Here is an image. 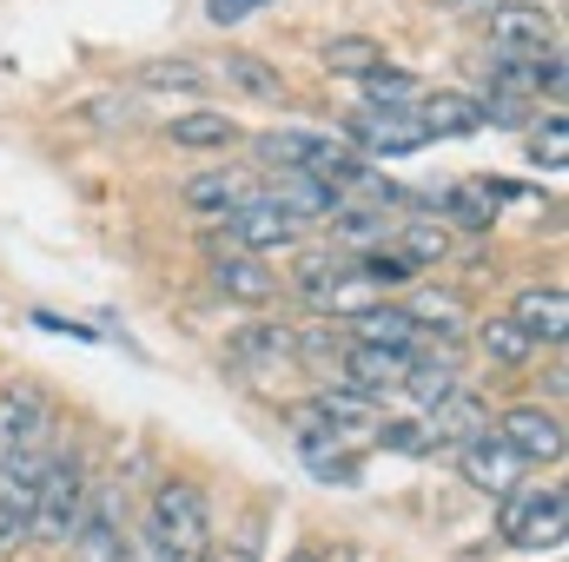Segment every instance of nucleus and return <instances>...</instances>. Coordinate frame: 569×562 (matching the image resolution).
<instances>
[{
    "mask_svg": "<svg viewBox=\"0 0 569 562\" xmlns=\"http://www.w3.org/2000/svg\"><path fill=\"white\" fill-rule=\"evenodd\" d=\"M259 7H266V0H206V13H212L219 27H239V20H246V13H259Z\"/></svg>",
    "mask_w": 569,
    "mask_h": 562,
    "instance_id": "36",
    "label": "nucleus"
},
{
    "mask_svg": "<svg viewBox=\"0 0 569 562\" xmlns=\"http://www.w3.org/2000/svg\"><path fill=\"white\" fill-rule=\"evenodd\" d=\"M483 423H490L483 398L457 384V391H450V398H443L437 411H425V436H430V450H443V443H463V436H477Z\"/></svg>",
    "mask_w": 569,
    "mask_h": 562,
    "instance_id": "18",
    "label": "nucleus"
},
{
    "mask_svg": "<svg viewBox=\"0 0 569 562\" xmlns=\"http://www.w3.org/2000/svg\"><path fill=\"white\" fill-rule=\"evenodd\" d=\"M358 80H365V93H371V107H411V100L425 93V87H418L411 73H398V67H385V60H378L371 73H358Z\"/></svg>",
    "mask_w": 569,
    "mask_h": 562,
    "instance_id": "30",
    "label": "nucleus"
},
{
    "mask_svg": "<svg viewBox=\"0 0 569 562\" xmlns=\"http://www.w3.org/2000/svg\"><path fill=\"white\" fill-rule=\"evenodd\" d=\"M298 456H305V470H311L318 483H338V490L358 483V456H351L345 436H331V430H298Z\"/></svg>",
    "mask_w": 569,
    "mask_h": 562,
    "instance_id": "21",
    "label": "nucleus"
},
{
    "mask_svg": "<svg viewBox=\"0 0 569 562\" xmlns=\"http://www.w3.org/2000/svg\"><path fill=\"white\" fill-rule=\"evenodd\" d=\"M378 60H385V47L365 40V33H338V40H325V67H331V73H351V80H358V73H371Z\"/></svg>",
    "mask_w": 569,
    "mask_h": 562,
    "instance_id": "28",
    "label": "nucleus"
},
{
    "mask_svg": "<svg viewBox=\"0 0 569 562\" xmlns=\"http://www.w3.org/2000/svg\"><path fill=\"white\" fill-rule=\"evenodd\" d=\"M411 120L425 127V140H463V133L483 127L477 100H463V93H418L411 100Z\"/></svg>",
    "mask_w": 569,
    "mask_h": 562,
    "instance_id": "17",
    "label": "nucleus"
},
{
    "mask_svg": "<svg viewBox=\"0 0 569 562\" xmlns=\"http://www.w3.org/2000/svg\"><path fill=\"white\" fill-rule=\"evenodd\" d=\"M530 152H537V165H563L569 159V120L557 113V107L530 127Z\"/></svg>",
    "mask_w": 569,
    "mask_h": 562,
    "instance_id": "32",
    "label": "nucleus"
},
{
    "mask_svg": "<svg viewBox=\"0 0 569 562\" xmlns=\"http://www.w3.org/2000/svg\"><path fill=\"white\" fill-rule=\"evenodd\" d=\"M291 338H298V331H284V324H272V318H259V324H246V331L226 338V364H232L239 378L284 371V364H291Z\"/></svg>",
    "mask_w": 569,
    "mask_h": 562,
    "instance_id": "12",
    "label": "nucleus"
},
{
    "mask_svg": "<svg viewBox=\"0 0 569 562\" xmlns=\"http://www.w3.org/2000/svg\"><path fill=\"white\" fill-rule=\"evenodd\" d=\"M212 284L226 291V298H239V304H266L279 279H272V265L259 259V252H239V245H226V252H212Z\"/></svg>",
    "mask_w": 569,
    "mask_h": 562,
    "instance_id": "15",
    "label": "nucleus"
},
{
    "mask_svg": "<svg viewBox=\"0 0 569 562\" xmlns=\"http://www.w3.org/2000/svg\"><path fill=\"white\" fill-rule=\"evenodd\" d=\"M470 7H483V0H437V13H470Z\"/></svg>",
    "mask_w": 569,
    "mask_h": 562,
    "instance_id": "38",
    "label": "nucleus"
},
{
    "mask_svg": "<svg viewBox=\"0 0 569 562\" xmlns=\"http://www.w3.org/2000/svg\"><path fill=\"white\" fill-rule=\"evenodd\" d=\"M490 47H503V53H543V47H557V13L543 0H497L490 7Z\"/></svg>",
    "mask_w": 569,
    "mask_h": 562,
    "instance_id": "8",
    "label": "nucleus"
},
{
    "mask_svg": "<svg viewBox=\"0 0 569 562\" xmlns=\"http://www.w3.org/2000/svg\"><path fill=\"white\" fill-rule=\"evenodd\" d=\"M497 530H503V543H510V550H557V543H563V530H569L563 483H550V490H510V496H503Z\"/></svg>",
    "mask_w": 569,
    "mask_h": 562,
    "instance_id": "3",
    "label": "nucleus"
},
{
    "mask_svg": "<svg viewBox=\"0 0 569 562\" xmlns=\"http://www.w3.org/2000/svg\"><path fill=\"white\" fill-rule=\"evenodd\" d=\"M140 87H152V93H206V67H192V60H146Z\"/></svg>",
    "mask_w": 569,
    "mask_h": 562,
    "instance_id": "29",
    "label": "nucleus"
},
{
    "mask_svg": "<svg viewBox=\"0 0 569 562\" xmlns=\"http://www.w3.org/2000/svg\"><path fill=\"white\" fill-rule=\"evenodd\" d=\"M166 133H172V145H186V152H226V145L239 140V127L226 113H206V107L199 113H179Z\"/></svg>",
    "mask_w": 569,
    "mask_h": 562,
    "instance_id": "25",
    "label": "nucleus"
},
{
    "mask_svg": "<svg viewBox=\"0 0 569 562\" xmlns=\"http://www.w3.org/2000/svg\"><path fill=\"white\" fill-rule=\"evenodd\" d=\"M477 344H483V358L497 364V371H523L530 358H537V344H530V331L503 311V318H483L477 324Z\"/></svg>",
    "mask_w": 569,
    "mask_h": 562,
    "instance_id": "22",
    "label": "nucleus"
},
{
    "mask_svg": "<svg viewBox=\"0 0 569 562\" xmlns=\"http://www.w3.org/2000/svg\"><path fill=\"white\" fill-rule=\"evenodd\" d=\"M351 338H358V344H391V351H418V344H425L418 318H411L405 304H391V298H371V304L351 318Z\"/></svg>",
    "mask_w": 569,
    "mask_h": 562,
    "instance_id": "16",
    "label": "nucleus"
},
{
    "mask_svg": "<svg viewBox=\"0 0 569 562\" xmlns=\"http://www.w3.org/2000/svg\"><path fill=\"white\" fill-rule=\"evenodd\" d=\"M425 331V344H450L463 331V298L457 291H418V304H405Z\"/></svg>",
    "mask_w": 569,
    "mask_h": 562,
    "instance_id": "24",
    "label": "nucleus"
},
{
    "mask_svg": "<svg viewBox=\"0 0 569 562\" xmlns=\"http://www.w3.org/2000/svg\"><path fill=\"white\" fill-rule=\"evenodd\" d=\"M345 145L358 159H405V152H418L430 140H425V127L411 120V107H371V113L345 120Z\"/></svg>",
    "mask_w": 569,
    "mask_h": 562,
    "instance_id": "7",
    "label": "nucleus"
},
{
    "mask_svg": "<svg viewBox=\"0 0 569 562\" xmlns=\"http://www.w3.org/2000/svg\"><path fill=\"white\" fill-rule=\"evenodd\" d=\"M246 192H252V179H246V172H232V165H212V172H192L179 199H186L192 212H206V219H226V212H232Z\"/></svg>",
    "mask_w": 569,
    "mask_h": 562,
    "instance_id": "20",
    "label": "nucleus"
},
{
    "mask_svg": "<svg viewBox=\"0 0 569 562\" xmlns=\"http://www.w3.org/2000/svg\"><path fill=\"white\" fill-rule=\"evenodd\" d=\"M510 318L530 331V344H563V331H569L563 284H523V291L510 298Z\"/></svg>",
    "mask_w": 569,
    "mask_h": 562,
    "instance_id": "14",
    "label": "nucleus"
},
{
    "mask_svg": "<svg viewBox=\"0 0 569 562\" xmlns=\"http://www.w3.org/2000/svg\"><path fill=\"white\" fill-rule=\"evenodd\" d=\"M345 265H351V259H345V252H338V245H331V252H305V259H298V265H291V284H298V298H305V304H311V298H318V291H325V284L338 279V272H345Z\"/></svg>",
    "mask_w": 569,
    "mask_h": 562,
    "instance_id": "31",
    "label": "nucleus"
},
{
    "mask_svg": "<svg viewBox=\"0 0 569 562\" xmlns=\"http://www.w3.org/2000/svg\"><path fill=\"white\" fill-rule=\"evenodd\" d=\"M378 436H385V443H391V450H405V456H425V450H430L425 423H385V430H378Z\"/></svg>",
    "mask_w": 569,
    "mask_h": 562,
    "instance_id": "34",
    "label": "nucleus"
},
{
    "mask_svg": "<svg viewBox=\"0 0 569 562\" xmlns=\"http://www.w3.org/2000/svg\"><path fill=\"white\" fill-rule=\"evenodd\" d=\"M113 562H146V550H140V536H133V530H127V543H120V556Z\"/></svg>",
    "mask_w": 569,
    "mask_h": 562,
    "instance_id": "37",
    "label": "nucleus"
},
{
    "mask_svg": "<svg viewBox=\"0 0 569 562\" xmlns=\"http://www.w3.org/2000/svg\"><path fill=\"white\" fill-rule=\"evenodd\" d=\"M226 245H239V252H284V245H298V219L284 212L272 192H246L232 212H226Z\"/></svg>",
    "mask_w": 569,
    "mask_h": 562,
    "instance_id": "5",
    "label": "nucleus"
},
{
    "mask_svg": "<svg viewBox=\"0 0 569 562\" xmlns=\"http://www.w3.org/2000/svg\"><path fill=\"white\" fill-rule=\"evenodd\" d=\"M405 364H411V351L345 338V358H338V378H331V384H351V391H365V398H391V391L405 384Z\"/></svg>",
    "mask_w": 569,
    "mask_h": 562,
    "instance_id": "9",
    "label": "nucleus"
},
{
    "mask_svg": "<svg viewBox=\"0 0 569 562\" xmlns=\"http://www.w3.org/2000/svg\"><path fill=\"white\" fill-rule=\"evenodd\" d=\"M120 543H127V496H120V483H93L67 550H73V562H113Z\"/></svg>",
    "mask_w": 569,
    "mask_h": 562,
    "instance_id": "4",
    "label": "nucleus"
},
{
    "mask_svg": "<svg viewBox=\"0 0 569 562\" xmlns=\"http://www.w3.org/2000/svg\"><path fill=\"white\" fill-rule=\"evenodd\" d=\"M87 490H93L87 456L53 443L40 483H33V523H27V536L47 543V550H67V543H73V523H80V510H87Z\"/></svg>",
    "mask_w": 569,
    "mask_h": 562,
    "instance_id": "2",
    "label": "nucleus"
},
{
    "mask_svg": "<svg viewBox=\"0 0 569 562\" xmlns=\"http://www.w3.org/2000/svg\"><path fill=\"white\" fill-rule=\"evenodd\" d=\"M284 562H325V556H318V550H291Z\"/></svg>",
    "mask_w": 569,
    "mask_h": 562,
    "instance_id": "39",
    "label": "nucleus"
},
{
    "mask_svg": "<svg viewBox=\"0 0 569 562\" xmlns=\"http://www.w3.org/2000/svg\"><path fill=\"white\" fill-rule=\"evenodd\" d=\"M87 120L93 127H133L140 107H133V93H100V100H87Z\"/></svg>",
    "mask_w": 569,
    "mask_h": 562,
    "instance_id": "33",
    "label": "nucleus"
},
{
    "mask_svg": "<svg viewBox=\"0 0 569 562\" xmlns=\"http://www.w3.org/2000/svg\"><path fill=\"white\" fill-rule=\"evenodd\" d=\"M206 562H259V523H246V530H239L226 550H212Z\"/></svg>",
    "mask_w": 569,
    "mask_h": 562,
    "instance_id": "35",
    "label": "nucleus"
},
{
    "mask_svg": "<svg viewBox=\"0 0 569 562\" xmlns=\"http://www.w3.org/2000/svg\"><path fill=\"white\" fill-rule=\"evenodd\" d=\"M226 87H239L246 100H266V107L284 100V80L259 60V53H226Z\"/></svg>",
    "mask_w": 569,
    "mask_h": 562,
    "instance_id": "26",
    "label": "nucleus"
},
{
    "mask_svg": "<svg viewBox=\"0 0 569 562\" xmlns=\"http://www.w3.org/2000/svg\"><path fill=\"white\" fill-rule=\"evenodd\" d=\"M497 436H503V443H510L530 470L563 456V418H557V411H543V404H517V411H503Z\"/></svg>",
    "mask_w": 569,
    "mask_h": 562,
    "instance_id": "11",
    "label": "nucleus"
},
{
    "mask_svg": "<svg viewBox=\"0 0 569 562\" xmlns=\"http://www.w3.org/2000/svg\"><path fill=\"white\" fill-rule=\"evenodd\" d=\"M457 470H463V483H470V490H483V496H497V503H503L510 490H523V470H530V463H523L497 430H477V436H463V443H457Z\"/></svg>",
    "mask_w": 569,
    "mask_h": 562,
    "instance_id": "6",
    "label": "nucleus"
},
{
    "mask_svg": "<svg viewBox=\"0 0 569 562\" xmlns=\"http://www.w3.org/2000/svg\"><path fill=\"white\" fill-rule=\"evenodd\" d=\"M457 384H463L457 351H450V344H418V351H411V364H405V384H398V391H405L418 411H437Z\"/></svg>",
    "mask_w": 569,
    "mask_h": 562,
    "instance_id": "13",
    "label": "nucleus"
},
{
    "mask_svg": "<svg viewBox=\"0 0 569 562\" xmlns=\"http://www.w3.org/2000/svg\"><path fill=\"white\" fill-rule=\"evenodd\" d=\"M430 219H450V225H463V232H490V225H497V192H490V179H463V185H443Z\"/></svg>",
    "mask_w": 569,
    "mask_h": 562,
    "instance_id": "19",
    "label": "nucleus"
},
{
    "mask_svg": "<svg viewBox=\"0 0 569 562\" xmlns=\"http://www.w3.org/2000/svg\"><path fill=\"white\" fill-rule=\"evenodd\" d=\"M490 93H510V100H537V53H490Z\"/></svg>",
    "mask_w": 569,
    "mask_h": 562,
    "instance_id": "27",
    "label": "nucleus"
},
{
    "mask_svg": "<svg viewBox=\"0 0 569 562\" xmlns=\"http://www.w3.org/2000/svg\"><path fill=\"white\" fill-rule=\"evenodd\" d=\"M385 245H398L418 272L450 259V232H443V219H405V225H391V239H385Z\"/></svg>",
    "mask_w": 569,
    "mask_h": 562,
    "instance_id": "23",
    "label": "nucleus"
},
{
    "mask_svg": "<svg viewBox=\"0 0 569 562\" xmlns=\"http://www.w3.org/2000/svg\"><path fill=\"white\" fill-rule=\"evenodd\" d=\"M53 443V404L20 384V391H0V456L7 450H47Z\"/></svg>",
    "mask_w": 569,
    "mask_h": 562,
    "instance_id": "10",
    "label": "nucleus"
},
{
    "mask_svg": "<svg viewBox=\"0 0 569 562\" xmlns=\"http://www.w3.org/2000/svg\"><path fill=\"white\" fill-rule=\"evenodd\" d=\"M133 536H140L146 562H206L212 556V503H206V490L179 483V476L159 483Z\"/></svg>",
    "mask_w": 569,
    "mask_h": 562,
    "instance_id": "1",
    "label": "nucleus"
}]
</instances>
